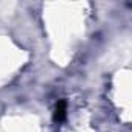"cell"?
Returning a JSON list of instances; mask_svg holds the SVG:
<instances>
[{"instance_id":"1","label":"cell","mask_w":132,"mask_h":132,"mask_svg":"<svg viewBox=\"0 0 132 132\" xmlns=\"http://www.w3.org/2000/svg\"><path fill=\"white\" fill-rule=\"evenodd\" d=\"M65 117H67V101L61 100L56 103V107H54V121L61 123L65 120Z\"/></svg>"}]
</instances>
